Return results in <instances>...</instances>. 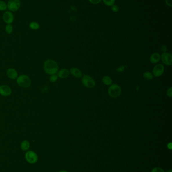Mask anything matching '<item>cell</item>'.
<instances>
[{
    "label": "cell",
    "instance_id": "obj_1",
    "mask_svg": "<svg viewBox=\"0 0 172 172\" xmlns=\"http://www.w3.org/2000/svg\"><path fill=\"white\" fill-rule=\"evenodd\" d=\"M43 67L45 72L50 75L56 74L59 71L58 64L55 60L52 59L45 60Z\"/></svg>",
    "mask_w": 172,
    "mask_h": 172
},
{
    "label": "cell",
    "instance_id": "obj_2",
    "mask_svg": "<svg viewBox=\"0 0 172 172\" xmlns=\"http://www.w3.org/2000/svg\"><path fill=\"white\" fill-rule=\"evenodd\" d=\"M16 83L18 85L23 88H29L31 85L30 78L25 74H22L16 79Z\"/></svg>",
    "mask_w": 172,
    "mask_h": 172
},
{
    "label": "cell",
    "instance_id": "obj_3",
    "mask_svg": "<svg viewBox=\"0 0 172 172\" xmlns=\"http://www.w3.org/2000/svg\"><path fill=\"white\" fill-rule=\"evenodd\" d=\"M121 92V88L118 84H112L108 88V95L112 98H117L119 97Z\"/></svg>",
    "mask_w": 172,
    "mask_h": 172
},
{
    "label": "cell",
    "instance_id": "obj_4",
    "mask_svg": "<svg viewBox=\"0 0 172 172\" xmlns=\"http://www.w3.org/2000/svg\"><path fill=\"white\" fill-rule=\"evenodd\" d=\"M81 83L84 87L91 89L95 87V81L93 77L88 75H84L82 77Z\"/></svg>",
    "mask_w": 172,
    "mask_h": 172
},
{
    "label": "cell",
    "instance_id": "obj_5",
    "mask_svg": "<svg viewBox=\"0 0 172 172\" xmlns=\"http://www.w3.org/2000/svg\"><path fill=\"white\" fill-rule=\"evenodd\" d=\"M25 158L28 163L30 164H34L38 160V156L34 151H28L25 153Z\"/></svg>",
    "mask_w": 172,
    "mask_h": 172
},
{
    "label": "cell",
    "instance_id": "obj_6",
    "mask_svg": "<svg viewBox=\"0 0 172 172\" xmlns=\"http://www.w3.org/2000/svg\"><path fill=\"white\" fill-rule=\"evenodd\" d=\"M20 6L21 3L19 0H9L7 4V8L12 12H15L19 10Z\"/></svg>",
    "mask_w": 172,
    "mask_h": 172
},
{
    "label": "cell",
    "instance_id": "obj_7",
    "mask_svg": "<svg viewBox=\"0 0 172 172\" xmlns=\"http://www.w3.org/2000/svg\"><path fill=\"white\" fill-rule=\"evenodd\" d=\"M164 66L162 64H156L153 69V74L155 77H160L163 75L164 73Z\"/></svg>",
    "mask_w": 172,
    "mask_h": 172
},
{
    "label": "cell",
    "instance_id": "obj_8",
    "mask_svg": "<svg viewBox=\"0 0 172 172\" xmlns=\"http://www.w3.org/2000/svg\"><path fill=\"white\" fill-rule=\"evenodd\" d=\"M162 63L166 66H171L172 64V56L170 53L164 52L161 56Z\"/></svg>",
    "mask_w": 172,
    "mask_h": 172
},
{
    "label": "cell",
    "instance_id": "obj_9",
    "mask_svg": "<svg viewBox=\"0 0 172 172\" xmlns=\"http://www.w3.org/2000/svg\"><path fill=\"white\" fill-rule=\"evenodd\" d=\"M11 93V89L9 86L3 85L0 86V95L4 97H7L10 96Z\"/></svg>",
    "mask_w": 172,
    "mask_h": 172
},
{
    "label": "cell",
    "instance_id": "obj_10",
    "mask_svg": "<svg viewBox=\"0 0 172 172\" xmlns=\"http://www.w3.org/2000/svg\"><path fill=\"white\" fill-rule=\"evenodd\" d=\"M14 15L13 13L10 11H7L3 15V20L7 24H11L14 21Z\"/></svg>",
    "mask_w": 172,
    "mask_h": 172
},
{
    "label": "cell",
    "instance_id": "obj_11",
    "mask_svg": "<svg viewBox=\"0 0 172 172\" xmlns=\"http://www.w3.org/2000/svg\"><path fill=\"white\" fill-rule=\"evenodd\" d=\"M7 75L8 77L11 79H15L18 77V74L17 71L13 68H10L7 71Z\"/></svg>",
    "mask_w": 172,
    "mask_h": 172
},
{
    "label": "cell",
    "instance_id": "obj_12",
    "mask_svg": "<svg viewBox=\"0 0 172 172\" xmlns=\"http://www.w3.org/2000/svg\"><path fill=\"white\" fill-rule=\"evenodd\" d=\"M57 74L58 77H60L61 79H66L69 77V75L70 74L69 70L65 68L58 71Z\"/></svg>",
    "mask_w": 172,
    "mask_h": 172
},
{
    "label": "cell",
    "instance_id": "obj_13",
    "mask_svg": "<svg viewBox=\"0 0 172 172\" xmlns=\"http://www.w3.org/2000/svg\"><path fill=\"white\" fill-rule=\"evenodd\" d=\"M70 74H71L74 77L76 78H80L82 77V73L81 70L77 68H72L70 70Z\"/></svg>",
    "mask_w": 172,
    "mask_h": 172
},
{
    "label": "cell",
    "instance_id": "obj_14",
    "mask_svg": "<svg viewBox=\"0 0 172 172\" xmlns=\"http://www.w3.org/2000/svg\"><path fill=\"white\" fill-rule=\"evenodd\" d=\"M161 60V55L157 52H155L151 55L150 62L151 64H156L158 63Z\"/></svg>",
    "mask_w": 172,
    "mask_h": 172
},
{
    "label": "cell",
    "instance_id": "obj_15",
    "mask_svg": "<svg viewBox=\"0 0 172 172\" xmlns=\"http://www.w3.org/2000/svg\"><path fill=\"white\" fill-rule=\"evenodd\" d=\"M20 147H21L22 151H28L30 147V143H29V141L26 140H23L21 143Z\"/></svg>",
    "mask_w": 172,
    "mask_h": 172
},
{
    "label": "cell",
    "instance_id": "obj_16",
    "mask_svg": "<svg viewBox=\"0 0 172 172\" xmlns=\"http://www.w3.org/2000/svg\"><path fill=\"white\" fill-rule=\"evenodd\" d=\"M102 82H103V84H104V85L106 86L111 85L113 83L112 79L108 75L104 76L103 77Z\"/></svg>",
    "mask_w": 172,
    "mask_h": 172
},
{
    "label": "cell",
    "instance_id": "obj_17",
    "mask_svg": "<svg viewBox=\"0 0 172 172\" xmlns=\"http://www.w3.org/2000/svg\"><path fill=\"white\" fill-rule=\"evenodd\" d=\"M143 77L145 79H147V80H151L153 79L154 76L153 75V74L150 72H145L143 74Z\"/></svg>",
    "mask_w": 172,
    "mask_h": 172
},
{
    "label": "cell",
    "instance_id": "obj_18",
    "mask_svg": "<svg viewBox=\"0 0 172 172\" xmlns=\"http://www.w3.org/2000/svg\"><path fill=\"white\" fill-rule=\"evenodd\" d=\"M29 26L30 29L36 30H37V29L39 28L40 25L36 22H31L29 24Z\"/></svg>",
    "mask_w": 172,
    "mask_h": 172
},
{
    "label": "cell",
    "instance_id": "obj_19",
    "mask_svg": "<svg viewBox=\"0 0 172 172\" xmlns=\"http://www.w3.org/2000/svg\"><path fill=\"white\" fill-rule=\"evenodd\" d=\"M104 4L108 7H111L115 4L116 0H102Z\"/></svg>",
    "mask_w": 172,
    "mask_h": 172
},
{
    "label": "cell",
    "instance_id": "obj_20",
    "mask_svg": "<svg viewBox=\"0 0 172 172\" xmlns=\"http://www.w3.org/2000/svg\"><path fill=\"white\" fill-rule=\"evenodd\" d=\"M13 30V26L11 24H9L6 25V27H5V31H6V33L10 34L11 33H12Z\"/></svg>",
    "mask_w": 172,
    "mask_h": 172
},
{
    "label": "cell",
    "instance_id": "obj_21",
    "mask_svg": "<svg viewBox=\"0 0 172 172\" xmlns=\"http://www.w3.org/2000/svg\"><path fill=\"white\" fill-rule=\"evenodd\" d=\"M7 8V5L5 2L0 1V11H4Z\"/></svg>",
    "mask_w": 172,
    "mask_h": 172
},
{
    "label": "cell",
    "instance_id": "obj_22",
    "mask_svg": "<svg viewBox=\"0 0 172 172\" xmlns=\"http://www.w3.org/2000/svg\"><path fill=\"white\" fill-rule=\"evenodd\" d=\"M58 79V77L57 75L56 74H55V75H50V78H49V80H50V82H52V83H54V82H56L57 81V79Z\"/></svg>",
    "mask_w": 172,
    "mask_h": 172
},
{
    "label": "cell",
    "instance_id": "obj_23",
    "mask_svg": "<svg viewBox=\"0 0 172 172\" xmlns=\"http://www.w3.org/2000/svg\"><path fill=\"white\" fill-rule=\"evenodd\" d=\"M111 10H112L113 12H114V13H117L119 11V7L118 5H117L115 4L114 5H113V6H111Z\"/></svg>",
    "mask_w": 172,
    "mask_h": 172
},
{
    "label": "cell",
    "instance_id": "obj_24",
    "mask_svg": "<svg viewBox=\"0 0 172 172\" xmlns=\"http://www.w3.org/2000/svg\"><path fill=\"white\" fill-rule=\"evenodd\" d=\"M88 1L93 5H98L102 1V0H88Z\"/></svg>",
    "mask_w": 172,
    "mask_h": 172
},
{
    "label": "cell",
    "instance_id": "obj_25",
    "mask_svg": "<svg viewBox=\"0 0 172 172\" xmlns=\"http://www.w3.org/2000/svg\"><path fill=\"white\" fill-rule=\"evenodd\" d=\"M151 172H164V170L160 167H155L153 169Z\"/></svg>",
    "mask_w": 172,
    "mask_h": 172
},
{
    "label": "cell",
    "instance_id": "obj_26",
    "mask_svg": "<svg viewBox=\"0 0 172 172\" xmlns=\"http://www.w3.org/2000/svg\"><path fill=\"white\" fill-rule=\"evenodd\" d=\"M166 95L168 96L169 97H171L172 96V88L170 87V88H169L167 91H166Z\"/></svg>",
    "mask_w": 172,
    "mask_h": 172
},
{
    "label": "cell",
    "instance_id": "obj_27",
    "mask_svg": "<svg viewBox=\"0 0 172 172\" xmlns=\"http://www.w3.org/2000/svg\"><path fill=\"white\" fill-rule=\"evenodd\" d=\"M166 5L171 8L172 7V0H165Z\"/></svg>",
    "mask_w": 172,
    "mask_h": 172
},
{
    "label": "cell",
    "instance_id": "obj_28",
    "mask_svg": "<svg viewBox=\"0 0 172 172\" xmlns=\"http://www.w3.org/2000/svg\"><path fill=\"white\" fill-rule=\"evenodd\" d=\"M161 49H162V52H166V50H167V47H166V46H165V45H163L162 47V48H161Z\"/></svg>",
    "mask_w": 172,
    "mask_h": 172
},
{
    "label": "cell",
    "instance_id": "obj_29",
    "mask_svg": "<svg viewBox=\"0 0 172 172\" xmlns=\"http://www.w3.org/2000/svg\"><path fill=\"white\" fill-rule=\"evenodd\" d=\"M168 149H172V143H171L168 144Z\"/></svg>",
    "mask_w": 172,
    "mask_h": 172
},
{
    "label": "cell",
    "instance_id": "obj_30",
    "mask_svg": "<svg viewBox=\"0 0 172 172\" xmlns=\"http://www.w3.org/2000/svg\"><path fill=\"white\" fill-rule=\"evenodd\" d=\"M67 172V171H66L62 170V171H60V172Z\"/></svg>",
    "mask_w": 172,
    "mask_h": 172
},
{
    "label": "cell",
    "instance_id": "obj_31",
    "mask_svg": "<svg viewBox=\"0 0 172 172\" xmlns=\"http://www.w3.org/2000/svg\"><path fill=\"white\" fill-rule=\"evenodd\" d=\"M167 172H172V171L171 170H170L168 171Z\"/></svg>",
    "mask_w": 172,
    "mask_h": 172
}]
</instances>
